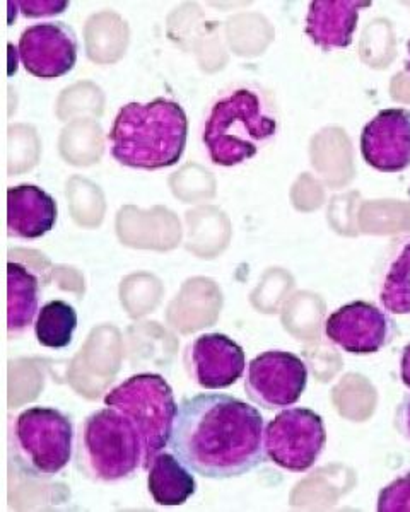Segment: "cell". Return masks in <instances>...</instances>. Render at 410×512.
Listing matches in <instances>:
<instances>
[{"label":"cell","mask_w":410,"mask_h":512,"mask_svg":"<svg viewBox=\"0 0 410 512\" xmlns=\"http://www.w3.org/2000/svg\"><path fill=\"white\" fill-rule=\"evenodd\" d=\"M264 434L258 408L235 396L202 393L178 405L170 448L195 475L226 480L264 463Z\"/></svg>","instance_id":"cell-1"},{"label":"cell","mask_w":410,"mask_h":512,"mask_svg":"<svg viewBox=\"0 0 410 512\" xmlns=\"http://www.w3.org/2000/svg\"><path fill=\"white\" fill-rule=\"evenodd\" d=\"M188 118L180 103L156 98L149 103H127L118 110L108 132L112 156L127 168H171L187 147Z\"/></svg>","instance_id":"cell-2"},{"label":"cell","mask_w":410,"mask_h":512,"mask_svg":"<svg viewBox=\"0 0 410 512\" xmlns=\"http://www.w3.org/2000/svg\"><path fill=\"white\" fill-rule=\"evenodd\" d=\"M279 120L264 96L238 88L217 99L205 120L202 142L212 163L233 168L257 156L274 139Z\"/></svg>","instance_id":"cell-3"},{"label":"cell","mask_w":410,"mask_h":512,"mask_svg":"<svg viewBox=\"0 0 410 512\" xmlns=\"http://www.w3.org/2000/svg\"><path fill=\"white\" fill-rule=\"evenodd\" d=\"M79 468L98 482H120L142 468L144 453L135 425L106 407L84 420L77 441Z\"/></svg>","instance_id":"cell-4"},{"label":"cell","mask_w":410,"mask_h":512,"mask_svg":"<svg viewBox=\"0 0 410 512\" xmlns=\"http://www.w3.org/2000/svg\"><path fill=\"white\" fill-rule=\"evenodd\" d=\"M105 405L135 425L144 453L142 468L149 470L154 458L170 446L175 427L178 405L170 383L161 374H135L105 396Z\"/></svg>","instance_id":"cell-5"},{"label":"cell","mask_w":410,"mask_h":512,"mask_svg":"<svg viewBox=\"0 0 410 512\" xmlns=\"http://www.w3.org/2000/svg\"><path fill=\"white\" fill-rule=\"evenodd\" d=\"M14 444L24 472L55 477L71 461L74 425L57 408L31 407L16 419Z\"/></svg>","instance_id":"cell-6"},{"label":"cell","mask_w":410,"mask_h":512,"mask_svg":"<svg viewBox=\"0 0 410 512\" xmlns=\"http://www.w3.org/2000/svg\"><path fill=\"white\" fill-rule=\"evenodd\" d=\"M264 444L274 465L287 472H308L327 444L325 422L310 408H286L265 427Z\"/></svg>","instance_id":"cell-7"},{"label":"cell","mask_w":410,"mask_h":512,"mask_svg":"<svg viewBox=\"0 0 410 512\" xmlns=\"http://www.w3.org/2000/svg\"><path fill=\"white\" fill-rule=\"evenodd\" d=\"M308 384L306 362L286 350H267L250 361L246 369L248 398L265 410L293 407Z\"/></svg>","instance_id":"cell-8"},{"label":"cell","mask_w":410,"mask_h":512,"mask_svg":"<svg viewBox=\"0 0 410 512\" xmlns=\"http://www.w3.org/2000/svg\"><path fill=\"white\" fill-rule=\"evenodd\" d=\"M395 332L397 328L387 311L366 301L344 304L325 321L328 340L352 355L380 352L392 344Z\"/></svg>","instance_id":"cell-9"},{"label":"cell","mask_w":410,"mask_h":512,"mask_svg":"<svg viewBox=\"0 0 410 512\" xmlns=\"http://www.w3.org/2000/svg\"><path fill=\"white\" fill-rule=\"evenodd\" d=\"M79 41L76 31L62 21L33 24L19 38L18 55L28 74L59 79L76 67Z\"/></svg>","instance_id":"cell-10"},{"label":"cell","mask_w":410,"mask_h":512,"mask_svg":"<svg viewBox=\"0 0 410 512\" xmlns=\"http://www.w3.org/2000/svg\"><path fill=\"white\" fill-rule=\"evenodd\" d=\"M361 156L381 173H402L410 168V110L388 108L364 125Z\"/></svg>","instance_id":"cell-11"},{"label":"cell","mask_w":410,"mask_h":512,"mask_svg":"<svg viewBox=\"0 0 410 512\" xmlns=\"http://www.w3.org/2000/svg\"><path fill=\"white\" fill-rule=\"evenodd\" d=\"M188 374L205 390H224L245 374V350L224 333H204L188 345Z\"/></svg>","instance_id":"cell-12"},{"label":"cell","mask_w":410,"mask_h":512,"mask_svg":"<svg viewBox=\"0 0 410 512\" xmlns=\"http://www.w3.org/2000/svg\"><path fill=\"white\" fill-rule=\"evenodd\" d=\"M371 7L363 0H315L306 14V35L325 52L347 48L358 28L359 14Z\"/></svg>","instance_id":"cell-13"},{"label":"cell","mask_w":410,"mask_h":512,"mask_svg":"<svg viewBox=\"0 0 410 512\" xmlns=\"http://www.w3.org/2000/svg\"><path fill=\"white\" fill-rule=\"evenodd\" d=\"M57 217V202L43 188L19 185L7 190V233L12 238H43L52 231Z\"/></svg>","instance_id":"cell-14"},{"label":"cell","mask_w":410,"mask_h":512,"mask_svg":"<svg viewBox=\"0 0 410 512\" xmlns=\"http://www.w3.org/2000/svg\"><path fill=\"white\" fill-rule=\"evenodd\" d=\"M192 470L173 453H159L149 466L147 489L158 506H183L195 494Z\"/></svg>","instance_id":"cell-15"},{"label":"cell","mask_w":410,"mask_h":512,"mask_svg":"<svg viewBox=\"0 0 410 512\" xmlns=\"http://www.w3.org/2000/svg\"><path fill=\"white\" fill-rule=\"evenodd\" d=\"M40 313V282L21 263H7V330L23 333Z\"/></svg>","instance_id":"cell-16"},{"label":"cell","mask_w":410,"mask_h":512,"mask_svg":"<svg viewBox=\"0 0 410 512\" xmlns=\"http://www.w3.org/2000/svg\"><path fill=\"white\" fill-rule=\"evenodd\" d=\"M77 330V311L65 301L55 299L41 306L35 321L38 344L47 349H65L72 344Z\"/></svg>","instance_id":"cell-17"},{"label":"cell","mask_w":410,"mask_h":512,"mask_svg":"<svg viewBox=\"0 0 410 512\" xmlns=\"http://www.w3.org/2000/svg\"><path fill=\"white\" fill-rule=\"evenodd\" d=\"M381 306L392 315H410V239L388 263L378 292Z\"/></svg>","instance_id":"cell-18"},{"label":"cell","mask_w":410,"mask_h":512,"mask_svg":"<svg viewBox=\"0 0 410 512\" xmlns=\"http://www.w3.org/2000/svg\"><path fill=\"white\" fill-rule=\"evenodd\" d=\"M378 511L410 512V473L388 483L378 495Z\"/></svg>","instance_id":"cell-19"},{"label":"cell","mask_w":410,"mask_h":512,"mask_svg":"<svg viewBox=\"0 0 410 512\" xmlns=\"http://www.w3.org/2000/svg\"><path fill=\"white\" fill-rule=\"evenodd\" d=\"M16 7H21V12L26 18H52V16L62 14L69 7V2H48V0L26 2V0H21V2H16Z\"/></svg>","instance_id":"cell-20"},{"label":"cell","mask_w":410,"mask_h":512,"mask_svg":"<svg viewBox=\"0 0 410 512\" xmlns=\"http://www.w3.org/2000/svg\"><path fill=\"white\" fill-rule=\"evenodd\" d=\"M397 419H399L400 431L410 441V396H407L402 405H400Z\"/></svg>","instance_id":"cell-21"},{"label":"cell","mask_w":410,"mask_h":512,"mask_svg":"<svg viewBox=\"0 0 410 512\" xmlns=\"http://www.w3.org/2000/svg\"><path fill=\"white\" fill-rule=\"evenodd\" d=\"M400 378L410 390V344L405 345L400 357Z\"/></svg>","instance_id":"cell-22"},{"label":"cell","mask_w":410,"mask_h":512,"mask_svg":"<svg viewBox=\"0 0 410 512\" xmlns=\"http://www.w3.org/2000/svg\"><path fill=\"white\" fill-rule=\"evenodd\" d=\"M409 55H410V53H409ZM405 70H407V72H409V74H410V60H409V62H407V64H405Z\"/></svg>","instance_id":"cell-23"},{"label":"cell","mask_w":410,"mask_h":512,"mask_svg":"<svg viewBox=\"0 0 410 512\" xmlns=\"http://www.w3.org/2000/svg\"><path fill=\"white\" fill-rule=\"evenodd\" d=\"M409 193H410V190H409Z\"/></svg>","instance_id":"cell-24"}]
</instances>
